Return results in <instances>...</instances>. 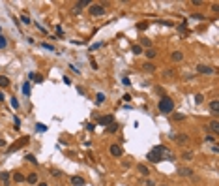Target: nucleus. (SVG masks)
<instances>
[{
	"label": "nucleus",
	"mask_w": 219,
	"mask_h": 186,
	"mask_svg": "<svg viewBox=\"0 0 219 186\" xmlns=\"http://www.w3.org/2000/svg\"><path fill=\"white\" fill-rule=\"evenodd\" d=\"M172 118H174V120H184V118H185V117H184V115H180V113H178V115H174V117H172Z\"/></svg>",
	"instance_id": "obj_37"
},
{
	"label": "nucleus",
	"mask_w": 219,
	"mask_h": 186,
	"mask_svg": "<svg viewBox=\"0 0 219 186\" xmlns=\"http://www.w3.org/2000/svg\"><path fill=\"white\" fill-rule=\"evenodd\" d=\"M146 57H148V58H154V57H156V51H154V49H146Z\"/></svg>",
	"instance_id": "obj_32"
},
{
	"label": "nucleus",
	"mask_w": 219,
	"mask_h": 186,
	"mask_svg": "<svg viewBox=\"0 0 219 186\" xmlns=\"http://www.w3.org/2000/svg\"><path fill=\"white\" fill-rule=\"evenodd\" d=\"M206 141H208V143H216V139H214V136H206Z\"/></svg>",
	"instance_id": "obj_41"
},
{
	"label": "nucleus",
	"mask_w": 219,
	"mask_h": 186,
	"mask_svg": "<svg viewBox=\"0 0 219 186\" xmlns=\"http://www.w3.org/2000/svg\"><path fill=\"white\" fill-rule=\"evenodd\" d=\"M191 173H193L191 169H187V167H180V175H182V177H189Z\"/></svg>",
	"instance_id": "obj_23"
},
{
	"label": "nucleus",
	"mask_w": 219,
	"mask_h": 186,
	"mask_svg": "<svg viewBox=\"0 0 219 186\" xmlns=\"http://www.w3.org/2000/svg\"><path fill=\"white\" fill-rule=\"evenodd\" d=\"M163 149H165L163 145H157V147H154V149L148 152V156H146V158H148L152 164H157V162H161V160H163Z\"/></svg>",
	"instance_id": "obj_2"
},
{
	"label": "nucleus",
	"mask_w": 219,
	"mask_h": 186,
	"mask_svg": "<svg viewBox=\"0 0 219 186\" xmlns=\"http://www.w3.org/2000/svg\"><path fill=\"white\" fill-rule=\"evenodd\" d=\"M103 102H105V94H103V92H97V94H95V104L101 105Z\"/></svg>",
	"instance_id": "obj_17"
},
{
	"label": "nucleus",
	"mask_w": 219,
	"mask_h": 186,
	"mask_svg": "<svg viewBox=\"0 0 219 186\" xmlns=\"http://www.w3.org/2000/svg\"><path fill=\"white\" fill-rule=\"evenodd\" d=\"M23 92H25L26 96H30V83H28V81H26L25 85H23Z\"/></svg>",
	"instance_id": "obj_26"
},
{
	"label": "nucleus",
	"mask_w": 219,
	"mask_h": 186,
	"mask_svg": "<svg viewBox=\"0 0 219 186\" xmlns=\"http://www.w3.org/2000/svg\"><path fill=\"white\" fill-rule=\"evenodd\" d=\"M122 83H124V85H126V86H129V85H131V81H129V77H124V79H122Z\"/></svg>",
	"instance_id": "obj_39"
},
{
	"label": "nucleus",
	"mask_w": 219,
	"mask_h": 186,
	"mask_svg": "<svg viewBox=\"0 0 219 186\" xmlns=\"http://www.w3.org/2000/svg\"><path fill=\"white\" fill-rule=\"evenodd\" d=\"M86 4H88V0H81V2H77V6H75V11L79 13V11H81V8H84Z\"/></svg>",
	"instance_id": "obj_21"
},
{
	"label": "nucleus",
	"mask_w": 219,
	"mask_h": 186,
	"mask_svg": "<svg viewBox=\"0 0 219 186\" xmlns=\"http://www.w3.org/2000/svg\"><path fill=\"white\" fill-rule=\"evenodd\" d=\"M8 85H10V79H8L6 75H0V86H2V89H6Z\"/></svg>",
	"instance_id": "obj_18"
},
{
	"label": "nucleus",
	"mask_w": 219,
	"mask_h": 186,
	"mask_svg": "<svg viewBox=\"0 0 219 186\" xmlns=\"http://www.w3.org/2000/svg\"><path fill=\"white\" fill-rule=\"evenodd\" d=\"M25 179L26 177L23 175V173H13V180L15 183H25Z\"/></svg>",
	"instance_id": "obj_16"
},
{
	"label": "nucleus",
	"mask_w": 219,
	"mask_h": 186,
	"mask_svg": "<svg viewBox=\"0 0 219 186\" xmlns=\"http://www.w3.org/2000/svg\"><path fill=\"white\" fill-rule=\"evenodd\" d=\"M142 68H144L146 72H154V70H156V66H152V64H144Z\"/></svg>",
	"instance_id": "obj_34"
},
{
	"label": "nucleus",
	"mask_w": 219,
	"mask_h": 186,
	"mask_svg": "<svg viewBox=\"0 0 219 186\" xmlns=\"http://www.w3.org/2000/svg\"><path fill=\"white\" fill-rule=\"evenodd\" d=\"M26 162H30L32 165H38V160H36L34 154H26Z\"/></svg>",
	"instance_id": "obj_22"
},
{
	"label": "nucleus",
	"mask_w": 219,
	"mask_h": 186,
	"mask_svg": "<svg viewBox=\"0 0 219 186\" xmlns=\"http://www.w3.org/2000/svg\"><path fill=\"white\" fill-rule=\"evenodd\" d=\"M195 102H197V104H202V94H197V96H195Z\"/></svg>",
	"instance_id": "obj_38"
},
{
	"label": "nucleus",
	"mask_w": 219,
	"mask_h": 186,
	"mask_svg": "<svg viewBox=\"0 0 219 186\" xmlns=\"http://www.w3.org/2000/svg\"><path fill=\"white\" fill-rule=\"evenodd\" d=\"M90 64H92V68H94V70H97V62H95L94 58H90Z\"/></svg>",
	"instance_id": "obj_42"
},
{
	"label": "nucleus",
	"mask_w": 219,
	"mask_h": 186,
	"mask_svg": "<svg viewBox=\"0 0 219 186\" xmlns=\"http://www.w3.org/2000/svg\"><path fill=\"white\" fill-rule=\"evenodd\" d=\"M26 180H28L30 184H36V183H38V175H36V173H30V175L26 177Z\"/></svg>",
	"instance_id": "obj_19"
},
{
	"label": "nucleus",
	"mask_w": 219,
	"mask_h": 186,
	"mask_svg": "<svg viewBox=\"0 0 219 186\" xmlns=\"http://www.w3.org/2000/svg\"><path fill=\"white\" fill-rule=\"evenodd\" d=\"M41 47H45V49H49V51H54V47L51 45V43H41Z\"/></svg>",
	"instance_id": "obj_36"
},
{
	"label": "nucleus",
	"mask_w": 219,
	"mask_h": 186,
	"mask_svg": "<svg viewBox=\"0 0 219 186\" xmlns=\"http://www.w3.org/2000/svg\"><path fill=\"white\" fill-rule=\"evenodd\" d=\"M21 23H25V25H30L32 21H30V17H28L26 13H23V15H21Z\"/></svg>",
	"instance_id": "obj_27"
},
{
	"label": "nucleus",
	"mask_w": 219,
	"mask_h": 186,
	"mask_svg": "<svg viewBox=\"0 0 219 186\" xmlns=\"http://www.w3.org/2000/svg\"><path fill=\"white\" fill-rule=\"evenodd\" d=\"M51 175H53V177H60L62 173H60V171H51Z\"/></svg>",
	"instance_id": "obj_46"
},
{
	"label": "nucleus",
	"mask_w": 219,
	"mask_h": 186,
	"mask_svg": "<svg viewBox=\"0 0 219 186\" xmlns=\"http://www.w3.org/2000/svg\"><path fill=\"white\" fill-rule=\"evenodd\" d=\"M210 111H212L214 115H217V113H219V102H217V100L210 102Z\"/></svg>",
	"instance_id": "obj_13"
},
{
	"label": "nucleus",
	"mask_w": 219,
	"mask_h": 186,
	"mask_svg": "<svg viewBox=\"0 0 219 186\" xmlns=\"http://www.w3.org/2000/svg\"><path fill=\"white\" fill-rule=\"evenodd\" d=\"M11 105H13V107H15V109H17V107H19V102H17V100H15V98H11Z\"/></svg>",
	"instance_id": "obj_40"
},
{
	"label": "nucleus",
	"mask_w": 219,
	"mask_h": 186,
	"mask_svg": "<svg viewBox=\"0 0 219 186\" xmlns=\"http://www.w3.org/2000/svg\"><path fill=\"white\" fill-rule=\"evenodd\" d=\"M193 19H204V15H200V13H195V15H191Z\"/></svg>",
	"instance_id": "obj_43"
},
{
	"label": "nucleus",
	"mask_w": 219,
	"mask_h": 186,
	"mask_svg": "<svg viewBox=\"0 0 219 186\" xmlns=\"http://www.w3.org/2000/svg\"><path fill=\"white\" fill-rule=\"evenodd\" d=\"M6 45H8V39L4 38L2 34H0V49H4V47H6Z\"/></svg>",
	"instance_id": "obj_30"
},
{
	"label": "nucleus",
	"mask_w": 219,
	"mask_h": 186,
	"mask_svg": "<svg viewBox=\"0 0 219 186\" xmlns=\"http://www.w3.org/2000/svg\"><path fill=\"white\" fill-rule=\"evenodd\" d=\"M163 186H167V184H163Z\"/></svg>",
	"instance_id": "obj_50"
},
{
	"label": "nucleus",
	"mask_w": 219,
	"mask_h": 186,
	"mask_svg": "<svg viewBox=\"0 0 219 186\" xmlns=\"http://www.w3.org/2000/svg\"><path fill=\"white\" fill-rule=\"evenodd\" d=\"M170 58H172L174 62H180L182 58H184V55H182V51H174V53L170 55Z\"/></svg>",
	"instance_id": "obj_15"
},
{
	"label": "nucleus",
	"mask_w": 219,
	"mask_h": 186,
	"mask_svg": "<svg viewBox=\"0 0 219 186\" xmlns=\"http://www.w3.org/2000/svg\"><path fill=\"white\" fill-rule=\"evenodd\" d=\"M197 72H198V73H202V75H210V73H214V72H216V70H214L212 66L198 64V66H197Z\"/></svg>",
	"instance_id": "obj_5"
},
{
	"label": "nucleus",
	"mask_w": 219,
	"mask_h": 186,
	"mask_svg": "<svg viewBox=\"0 0 219 186\" xmlns=\"http://www.w3.org/2000/svg\"><path fill=\"white\" fill-rule=\"evenodd\" d=\"M118 128H120V126H118L116 122H113V124L107 128V132H109V133H114V132H118Z\"/></svg>",
	"instance_id": "obj_20"
},
{
	"label": "nucleus",
	"mask_w": 219,
	"mask_h": 186,
	"mask_svg": "<svg viewBox=\"0 0 219 186\" xmlns=\"http://www.w3.org/2000/svg\"><path fill=\"white\" fill-rule=\"evenodd\" d=\"M2 100H4V94H2V92H0V102H2Z\"/></svg>",
	"instance_id": "obj_49"
},
{
	"label": "nucleus",
	"mask_w": 219,
	"mask_h": 186,
	"mask_svg": "<svg viewBox=\"0 0 219 186\" xmlns=\"http://www.w3.org/2000/svg\"><path fill=\"white\" fill-rule=\"evenodd\" d=\"M141 43L144 47H150V45H152V41H150V39H146V38H141Z\"/></svg>",
	"instance_id": "obj_33"
},
{
	"label": "nucleus",
	"mask_w": 219,
	"mask_h": 186,
	"mask_svg": "<svg viewBox=\"0 0 219 186\" xmlns=\"http://www.w3.org/2000/svg\"><path fill=\"white\" fill-rule=\"evenodd\" d=\"M131 53H133V55H141L142 53V47L141 45H133V47H131Z\"/></svg>",
	"instance_id": "obj_24"
},
{
	"label": "nucleus",
	"mask_w": 219,
	"mask_h": 186,
	"mask_svg": "<svg viewBox=\"0 0 219 186\" xmlns=\"http://www.w3.org/2000/svg\"><path fill=\"white\" fill-rule=\"evenodd\" d=\"M30 143V137L28 136H25V137H21V139H17V141H15V143L13 145H11V147H8V152H15V150H19V149H21V147H25V145H28Z\"/></svg>",
	"instance_id": "obj_3"
},
{
	"label": "nucleus",
	"mask_w": 219,
	"mask_h": 186,
	"mask_svg": "<svg viewBox=\"0 0 219 186\" xmlns=\"http://www.w3.org/2000/svg\"><path fill=\"white\" fill-rule=\"evenodd\" d=\"M64 83H66V85H71V81H69V77H67V75H64Z\"/></svg>",
	"instance_id": "obj_44"
},
{
	"label": "nucleus",
	"mask_w": 219,
	"mask_h": 186,
	"mask_svg": "<svg viewBox=\"0 0 219 186\" xmlns=\"http://www.w3.org/2000/svg\"><path fill=\"white\" fill-rule=\"evenodd\" d=\"M38 186H49V184H47V183H41V184H38Z\"/></svg>",
	"instance_id": "obj_48"
},
{
	"label": "nucleus",
	"mask_w": 219,
	"mask_h": 186,
	"mask_svg": "<svg viewBox=\"0 0 219 186\" xmlns=\"http://www.w3.org/2000/svg\"><path fill=\"white\" fill-rule=\"evenodd\" d=\"M103 47V43H94L92 47H90V51H95V49H101Z\"/></svg>",
	"instance_id": "obj_35"
},
{
	"label": "nucleus",
	"mask_w": 219,
	"mask_h": 186,
	"mask_svg": "<svg viewBox=\"0 0 219 186\" xmlns=\"http://www.w3.org/2000/svg\"><path fill=\"white\" fill-rule=\"evenodd\" d=\"M157 109H159V113H163V115L172 113V109H174V102H172V98H169V96L161 98V100H159V104H157Z\"/></svg>",
	"instance_id": "obj_1"
},
{
	"label": "nucleus",
	"mask_w": 219,
	"mask_h": 186,
	"mask_svg": "<svg viewBox=\"0 0 219 186\" xmlns=\"http://www.w3.org/2000/svg\"><path fill=\"white\" fill-rule=\"evenodd\" d=\"M32 79H34L36 83H39V85L43 83V75H39V73H34V77H32Z\"/></svg>",
	"instance_id": "obj_29"
},
{
	"label": "nucleus",
	"mask_w": 219,
	"mask_h": 186,
	"mask_svg": "<svg viewBox=\"0 0 219 186\" xmlns=\"http://www.w3.org/2000/svg\"><path fill=\"white\" fill-rule=\"evenodd\" d=\"M109 150H111V154H113L114 158H120L122 154H124V149H122L120 145H111V149H109Z\"/></svg>",
	"instance_id": "obj_6"
},
{
	"label": "nucleus",
	"mask_w": 219,
	"mask_h": 186,
	"mask_svg": "<svg viewBox=\"0 0 219 186\" xmlns=\"http://www.w3.org/2000/svg\"><path fill=\"white\" fill-rule=\"evenodd\" d=\"M114 122V115H105V117L99 118V124L101 126H111Z\"/></svg>",
	"instance_id": "obj_7"
},
{
	"label": "nucleus",
	"mask_w": 219,
	"mask_h": 186,
	"mask_svg": "<svg viewBox=\"0 0 219 186\" xmlns=\"http://www.w3.org/2000/svg\"><path fill=\"white\" fill-rule=\"evenodd\" d=\"M4 147H6V141H4V139H0V149H4Z\"/></svg>",
	"instance_id": "obj_47"
},
{
	"label": "nucleus",
	"mask_w": 219,
	"mask_h": 186,
	"mask_svg": "<svg viewBox=\"0 0 219 186\" xmlns=\"http://www.w3.org/2000/svg\"><path fill=\"white\" fill-rule=\"evenodd\" d=\"M146 28H148V23H146V21H142V23H139V25H137V30H146Z\"/></svg>",
	"instance_id": "obj_28"
},
{
	"label": "nucleus",
	"mask_w": 219,
	"mask_h": 186,
	"mask_svg": "<svg viewBox=\"0 0 219 186\" xmlns=\"http://www.w3.org/2000/svg\"><path fill=\"white\" fill-rule=\"evenodd\" d=\"M86 130H88V132H94V124H86Z\"/></svg>",
	"instance_id": "obj_45"
},
{
	"label": "nucleus",
	"mask_w": 219,
	"mask_h": 186,
	"mask_svg": "<svg viewBox=\"0 0 219 186\" xmlns=\"http://www.w3.org/2000/svg\"><path fill=\"white\" fill-rule=\"evenodd\" d=\"M137 169H139V173H141V175H144V177H148V175H150V169L146 167L144 164H139V165H137Z\"/></svg>",
	"instance_id": "obj_12"
},
{
	"label": "nucleus",
	"mask_w": 219,
	"mask_h": 186,
	"mask_svg": "<svg viewBox=\"0 0 219 186\" xmlns=\"http://www.w3.org/2000/svg\"><path fill=\"white\" fill-rule=\"evenodd\" d=\"M210 130H212L214 133H217V132H219V120H217V118H214V120L210 122Z\"/></svg>",
	"instance_id": "obj_14"
},
{
	"label": "nucleus",
	"mask_w": 219,
	"mask_h": 186,
	"mask_svg": "<svg viewBox=\"0 0 219 186\" xmlns=\"http://www.w3.org/2000/svg\"><path fill=\"white\" fill-rule=\"evenodd\" d=\"M103 13H105V8H103L101 4H92V6H90V15H94V17H101Z\"/></svg>",
	"instance_id": "obj_4"
},
{
	"label": "nucleus",
	"mask_w": 219,
	"mask_h": 186,
	"mask_svg": "<svg viewBox=\"0 0 219 186\" xmlns=\"http://www.w3.org/2000/svg\"><path fill=\"white\" fill-rule=\"evenodd\" d=\"M0 183H2L4 186H10V173H8V171L0 173Z\"/></svg>",
	"instance_id": "obj_11"
},
{
	"label": "nucleus",
	"mask_w": 219,
	"mask_h": 186,
	"mask_svg": "<svg viewBox=\"0 0 219 186\" xmlns=\"http://www.w3.org/2000/svg\"><path fill=\"white\" fill-rule=\"evenodd\" d=\"M174 139H176L180 145H187L189 143V136H185V133H178V136H174Z\"/></svg>",
	"instance_id": "obj_9"
},
{
	"label": "nucleus",
	"mask_w": 219,
	"mask_h": 186,
	"mask_svg": "<svg viewBox=\"0 0 219 186\" xmlns=\"http://www.w3.org/2000/svg\"><path fill=\"white\" fill-rule=\"evenodd\" d=\"M71 184H73V186H84L86 180L82 179V177H79V175H73V177H71Z\"/></svg>",
	"instance_id": "obj_8"
},
{
	"label": "nucleus",
	"mask_w": 219,
	"mask_h": 186,
	"mask_svg": "<svg viewBox=\"0 0 219 186\" xmlns=\"http://www.w3.org/2000/svg\"><path fill=\"white\" fill-rule=\"evenodd\" d=\"M182 158H184V160H191V158H193V152H189V150H185V152L182 154Z\"/></svg>",
	"instance_id": "obj_31"
},
{
	"label": "nucleus",
	"mask_w": 219,
	"mask_h": 186,
	"mask_svg": "<svg viewBox=\"0 0 219 186\" xmlns=\"http://www.w3.org/2000/svg\"><path fill=\"white\" fill-rule=\"evenodd\" d=\"M163 160H169V162H174V160H176V158H174V154L172 152H170V150L169 149H163Z\"/></svg>",
	"instance_id": "obj_10"
},
{
	"label": "nucleus",
	"mask_w": 219,
	"mask_h": 186,
	"mask_svg": "<svg viewBox=\"0 0 219 186\" xmlns=\"http://www.w3.org/2000/svg\"><path fill=\"white\" fill-rule=\"evenodd\" d=\"M36 132H47V126L41 124V122H38V124H36Z\"/></svg>",
	"instance_id": "obj_25"
}]
</instances>
